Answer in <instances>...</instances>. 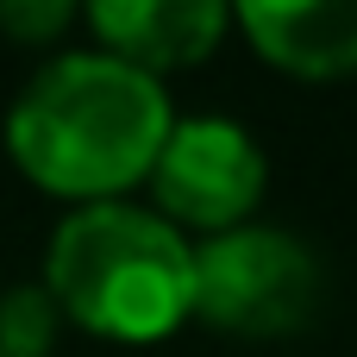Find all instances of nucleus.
<instances>
[{
	"label": "nucleus",
	"mask_w": 357,
	"mask_h": 357,
	"mask_svg": "<svg viewBox=\"0 0 357 357\" xmlns=\"http://www.w3.org/2000/svg\"><path fill=\"white\" fill-rule=\"evenodd\" d=\"M63 333V307L44 282H19L0 295V357H50Z\"/></svg>",
	"instance_id": "0eeeda50"
},
{
	"label": "nucleus",
	"mask_w": 357,
	"mask_h": 357,
	"mask_svg": "<svg viewBox=\"0 0 357 357\" xmlns=\"http://www.w3.org/2000/svg\"><path fill=\"white\" fill-rule=\"evenodd\" d=\"M82 19L107 56L163 82L169 69L207 63L220 50L232 6H220V0H94V6H82Z\"/></svg>",
	"instance_id": "39448f33"
},
{
	"label": "nucleus",
	"mask_w": 357,
	"mask_h": 357,
	"mask_svg": "<svg viewBox=\"0 0 357 357\" xmlns=\"http://www.w3.org/2000/svg\"><path fill=\"white\" fill-rule=\"evenodd\" d=\"M320 257L282 226H238L195 245V314L238 339H282L320 314Z\"/></svg>",
	"instance_id": "7ed1b4c3"
},
{
	"label": "nucleus",
	"mask_w": 357,
	"mask_h": 357,
	"mask_svg": "<svg viewBox=\"0 0 357 357\" xmlns=\"http://www.w3.org/2000/svg\"><path fill=\"white\" fill-rule=\"evenodd\" d=\"M69 19H75V6H63V0H6L0 6V31L25 38V44H50L56 31H69Z\"/></svg>",
	"instance_id": "6e6552de"
},
{
	"label": "nucleus",
	"mask_w": 357,
	"mask_h": 357,
	"mask_svg": "<svg viewBox=\"0 0 357 357\" xmlns=\"http://www.w3.org/2000/svg\"><path fill=\"white\" fill-rule=\"evenodd\" d=\"M264 182H270V163L257 151V138L238 126V119H176L163 151H157V169H151V195H157V213L182 232H238L251 226L257 201H264Z\"/></svg>",
	"instance_id": "20e7f679"
},
{
	"label": "nucleus",
	"mask_w": 357,
	"mask_h": 357,
	"mask_svg": "<svg viewBox=\"0 0 357 357\" xmlns=\"http://www.w3.org/2000/svg\"><path fill=\"white\" fill-rule=\"evenodd\" d=\"M232 25L257 44L264 63L289 75H357V0H245L232 6Z\"/></svg>",
	"instance_id": "423d86ee"
},
{
	"label": "nucleus",
	"mask_w": 357,
	"mask_h": 357,
	"mask_svg": "<svg viewBox=\"0 0 357 357\" xmlns=\"http://www.w3.org/2000/svg\"><path fill=\"white\" fill-rule=\"evenodd\" d=\"M169 126L176 113L157 75L107 50H69L19 88L6 113V151L44 195L94 207L151 182Z\"/></svg>",
	"instance_id": "f257e3e1"
},
{
	"label": "nucleus",
	"mask_w": 357,
	"mask_h": 357,
	"mask_svg": "<svg viewBox=\"0 0 357 357\" xmlns=\"http://www.w3.org/2000/svg\"><path fill=\"white\" fill-rule=\"evenodd\" d=\"M63 320L94 339L157 345L195 320V245L132 201H94L56 220L44 245V276Z\"/></svg>",
	"instance_id": "f03ea898"
}]
</instances>
